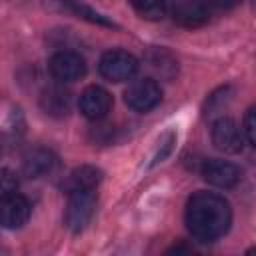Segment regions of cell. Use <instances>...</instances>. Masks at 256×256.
Returning a JSON list of instances; mask_svg holds the SVG:
<instances>
[{
  "mask_svg": "<svg viewBox=\"0 0 256 256\" xmlns=\"http://www.w3.org/2000/svg\"><path fill=\"white\" fill-rule=\"evenodd\" d=\"M186 226L200 242H214L222 238L232 224L230 202L216 192H196L186 204Z\"/></svg>",
  "mask_w": 256,
  "mask_h": 256,
  "instance_id": "6da1fadb",
  "label": "cell"
},
{
  "mask_svg": "<svg viewBox=\"0 0 256 256\" xmlns=\"http://www.w3.org/2000/svg\"><path fill=\"white\" fill-rule=\"evenodd\" d=\"M176 142V134L170 130V132H166L162 138H160V148H158V152L154 154V158H152V164H158V162H162L170 152H172V144Z\"/></svg>",
  "mask_w": 256,
  "mask_h": 256,
  "instance_id": "ac0fdd59",
  "label": "cell"
},
{
  "mask_svg": "<svg viewBox=\"0 0 256 256\" xmlns=\"http://www.w3.org/2000/svg\"><path fill=\"white\" fill-rule=\"evenodd\" d=\"M202 176L208 184L216 186V188H232L238 184L240 180V170L236 164L228 162V160H206L202 166Z\"/></svg>",
  "mask_w": 256,
  "mask_h": 256,
  "instance_id": "30bf717a",
  "label": "cell"
},
{
  "mask_svg": "<svg viewBox=\"0 0 256 256\" xmlns=\"http://www.w3.org/2000/svg\"><path fill=\"white\" fill-rule=\"evenodd\" d=\"M138 60L126 50H108L100 56L98 70L100 74L110 82H124L130 80L138 72Z\"/></svg>",
  "mask_w": 256,
  "mask_h": 256,
  "instance_id": "3957f363",
  "label": "cell"
},
{
  "mask_svg": "<svg viewBox=\"0 0 256 256\" xmlns=\"http://www.w3.org/2000/svg\"><path fill=\"white\" fill-rule=\"evenodd\" d=\"M244 136H246L248 144L256 142V112H254V108H250L244 116Z\"/></svg>",
  "mask_w": 256,
  "mask_h": 256,
  "instance_id": "d6986e66",
  "label": "cell"
},
{
  "mask_svg": "<svg viewBox=\"0 0 256 256\" xmlns=\"http://www.w3.org/2000/svg\"><path fill=\"white\" fill-rule=\"evenodd\" d=\"M40 106L46 114L50 116H56V118H62L70 112V106H72V96L70 92L62 86V84H54V86H48L42 90L40 94Z\"/></svg>",
  "mask_w": 256,
  "mask_h": 256,
  "instance_id": "8fae6325",
  "label": "cell"
},
{
  "mask_svg": "<svg viewBox=\"0 0 256 256\" xmlns=\"http://www.w3.org/2000/svg\"><path fill=\"white\" fill-rule=\"evenodd\" d=\"M212 144L228 154H236L242 150V130L238 128V124L228 118L222 116L212 124Z\"/></svg>",
  "mask_w": 256,
  "mask_h": 256,
  "instance_id": "9c48e42d",
  "label": "cell"
},
{
  "mask_svg": "<svg viewBox=\"0 0 256 256\" xmlns=\"http://www.w3.org/2000/svg\"><path fill=\"white\" fill-rule=\"evenodd\" d=\"M30 218V204L24 196L12 192L0 198V226L14 230L22 228Z\"/></svg>",
  "mask_w": 256,
  "mask_h": 256,
  "instance_id": "ba28073f",
  "label": "cell"
},
{
  "mask_svg": "<svg viewBox=\"0 0 256 256\" xmlns=\"http://www.w3.org/2000/svg\"><path fill=\"white\" fill-rule=\"evenodd\" d=\"M78 108H80L84 118H88L92 122H100L108 116V112L112 108V96L102 86L92 84V86L82 90L80 100H78Z\"/></svg>",
  "mask_w": 256,
  "mask_h": 256,
  "instance_id": "8992f818",
  "label": "cell"
},
{
  "mask_svg": "<svg viewBox=\"0 0 256 256\" xmlns=\"http://www.w3.org/2000/svg\"><path fill=\"white\" fill-rule=\"evenodd\" d=\"M54 166H56V156L46 148H34L22 160V170L30 178H40L50 174Z\"/></svg>",
  "mask_w": 256,
  "mask_h": 256,
  "instance_id": "4fadbf2b",
  "label": "cell"
},
{
  "mask_svg": "<svg viewBox=\"0 0 256 256\" xmlns=\"http://www.w3.org/2000/svg\"><path fill=\"white\" fill-rule=\"evenodd\" d=\"M16 186H18L16 174L8 168H0V198L16 192Z\"/></svg>",
  "mask_w": 256,
  "mask_h": 256,
  "instance_id": "e0dca14e",
  "label": "cell"
},
{
  "mask_svg": "<svg viewBox=\"0 0 256 256\" xmlns=\"http://www.w3.org/2000/svg\"><path fill=\"white\" fill-rule=\"evenodd\" d=\"M170 14L182 28H200L210 20V6L204 0H178L170 8Z\"/></svg>",
  "mask_w": 256,
  "mask_h": 256,
  "instance_id": "52a82bcc",
  "label": "cell"
},
{
  "mask_svg": "<svg viewBox=\"0 0 256 256\" xmlns=\"http://www.w3.org/2000/svg\"><path fill=\"white\" fill-rule=\"evenodd\" d=\"M94 208H96V190L68 192V204H66V214H64V222L68 230L82 232L90 224Z\"/></svg>",
  "mask_w": 256,
  "mask_h": 256,
  "instance_id": "7a4b0ae2",
  "label": "cell"
},
{
  "mask_svg": "<svg viewBox=\"0 0 256 256\" xmlns=\"http://www.w3.org/2000/svg\"><path fill=\"white\" fill-rule=\"evenodd\" d=\"M242 0H206L208 6H214V8H220V10H228V8H234L238 6Z\"/></svg>",
  "mask_w": 256,
  "mask_h": 256,
  "instance_id": "ffe728a7",
  "label": "cell"
},
{
  "mask_svg": "<svg viewBox=\"0 0 256 256\" xmlns=\"http://www.w3.org/2000/svg\"><path fill=\"white\" fill-rule=\"evenodd\" d=\"M50 74L58 80V82H74L80 80L86 74V60L72 50H58L56 54H52L50 62H48Z\"/></svg>",
  "mask_w": 256,
  "mask_h": 256,
  "instance_id": "5b68a950",
  "label": "cell"
},
{
  "mask_svg": "<svg viewBox=\"0 0 256 256\" xmlns=\"http://www.w3.org/2000/svg\"><path fill=\"white\" fill-rule=\"evenodd\" d=\"M102 182V170L96 166H80L74 168L66 180L62 182L64 192H74V190H96V186Z\"/></svg>",
  "mask_w": 256,
  "mask_h": 256,
  "instance_id": "7c38bea8",
  "label": "cell"
},
{
  "mask_svg": "<svg viewBox=\"0 0 256 256\" xmlns=\"http://www.w3.org/2000/svg\"><path fill=\"white\" fill-rule=\"evenodd\" d=\"M132 6L144 20H162L172 8V0H132Z\"/></svg>",
  "mask_w": 256,
  "mask_h": 256,
  "instance_id": "2e32d148",
  "label": "cell"
},
{
  "mask_svg": "<svg viewBox=\"0 0 256 256\" xmlns=\"http://www.w3.org/2000/svg\"><path fill=\"white\" fill-rule=\"evenodd\" d=\"M162 100V90L154 78H140L124 90V102L134 112H150Z\"/></svg>",
  "mask_w": 256,
  "mask_h": 256,
  "instance_id": "277c9868",
  "label": "cell"
},
{
  "mask_svg": "<svg viewBox=\"0 0 256 256\" xmlns=\"http://www.w3.org/2000/svg\"><path fill=\"white\" fill-rule=\"evenodd\" d=\"M146 62L154 70V74L160 76V78H172L176 74V70H178V62L172 58L170 52H166L162 48L150 50L148 56H146Z\"/></svg>",
  "mask_w": 256,
  "mask_h": 256,
  "instance_id": "5bb4252c",
  "label": "cell"
},
{
  "mask_svg": "<svg viewBox=\"0 0 256 256\" xmlns=\"http://www.w3.org/2000/svg\"><path fill=\"white\" fill-rule=\"evenodd\" d=\"M60 2H62V6L66 10H70L72 14H76L82 20H88L90 24H98V26H106V28H116V24L110 18H106L100 12H96L94 8H90L88 4H84L82 0H60Z\"/></svg>",
  "mask_w": 256,
  "mask_h": 256,
  "instance_id": "9a60e30c",
  "label": "cell"
}]
</instances>
